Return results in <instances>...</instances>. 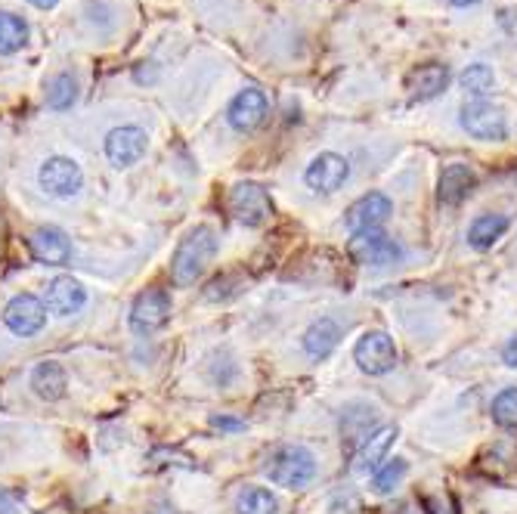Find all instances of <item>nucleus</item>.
Segmentation results:
<instances>
[{
	"label": "nucleus",
	"mask_w": 517,
	"mask_h": 514,
	"mask_svg": "<svg viewBox=\"0 0 517 514\" xmlns=\"http://www.w3.org/2000/svg\"><path fill=\"white\" fill-rule=\"evenodd\" d=\"M449 69L440 62H428V66H418L406 75V90L412 100H434L449 87Z\"/></svg>",
	"instance_id": "nucleus-17"
},
{
	"label": "nucleus",
	"mask_w": 517,
	"mask_h": 514,
	"mask_svg": "<svg viewBox=\"0 0 517 514\" xmlns=\"http://www.w3.org/2000/svg\"><path fill=\"white\" fill-rule=\"evenodd\" d=\"M493 422L505 431H517V388H505L493 400Z\"/></svg>",
	"instance_id": "nucleus-27"
},
{
	"label": "nucleus",
	"mask_w": 517,
	"mask_h": 514,
	"mask_svg": "<svg viewBox=\"0 0 517 514\" xmlns=\"http://www.w3.org/2000/svg\"><path fill=\"white\" fill-rule=\"evenodd\" d=\"M397 440V428L394 425H384L378 431H372L363 446H360V453H357V471H378L384 456H387V449H391V443Z\"/></svg>",
	"instance_id": "nucleus-20"
},
{
	"label": "nucleus",
	"mask_w": 517,
	"mask_h": 514,
	"mask_svg": "<svg viewBox=\"0 0 517 514\" xmlns=\"http://www.w3.org/2000/svg\"><path fill=\"white\" fill-rule=\"evenodd\" d=\"M474 186H477V174L468 165L456 162V165H446L443 168L440 183H437V196H440L443 205L456 208V205H462L471 196Z\"/></svg>",
	"instance_id": "nucleus-16"
},
{
	"label": "nucleus",
	"mask_w": 517,
	"mask_h": 514,
	"mask_svg": "<svg viewBox=\"0 0 517 514\" xmlns=\"http://www.w3.org/2000/svg\"><path fill=\"white\" fill-rule=\"evenodd\" d=\"M391 214H394V202L384 192H366V196H360L347 208L344 223L350 233H366V230H381Z\"/></svg>",
	"instance_id": "nucleus-12"
},
{
	"label": "nucleus",
	"mask_w": 517,
	"mask_h": 514,
	"mask_svg": "<svg viewBox=\"0 0 517 514\" xmlns=\"http://www.w3.org/2000/svg\"><path fill=\"white\" fill-rule=\"evenodd\" d=\"M502 363L511 366V369H517V335L502 347Z\"/></svg>",
	"instance_id": "nucleus-29"
},
{
	"label": "nucleus",
	"mask_w": 517,
	"mask_h": 514,
	"mask_svg": "<svg viewBox=\"0 0 517 514\" xmlns=\"http://www.w3.org/2000/svg\"><path fill=\"white\" fill-rule=\"evenodd\" d=\"M211 428H217V431H245V422L242 419H233V415H211Z\"/></svg>",
	"instance_id": "nucleus-28"
},
{
	"label": "nucleus",
	"mask_w": 517,
	"mask_h": 514,
	"mask_svg": "<svg viewBox=\"0 0 517 514\" xmlns=\"http://www.w3.org/2000/svg\"><path fill=\"white\" fill-rule=\"evenodd\" d=\"M459 84H462V90H465L468 96H474V100H483V96L493 93L496 75H493V69L487 66V62H474V66H468V69L462 72Z\"/></svg>",
	"instance_id": "nucleus-25"
},
{
	"label": "nucleus",
	"mask_w": 517,
	"mask_h": 514,
	"mask_svg": "<svg viewBox=\"0 0 517 514\" xmlns=\"http://www.w3.org/2000/svg\"><path fill=\"white\" fill-rule=\"evenodd\" d=\"M174 301L165 288H146L131 304V329L134 335H152L161 326H168Z\"/></svg>",
	"instance_id": "nucleus-8"
},
{
	"label": "nucleus",
	"mask_w": 517,
	"mask_h": 514,
	"mask_svg": "<svg viewBox=\"0 0 517 514\" xmlns=\"http://www.w3.org/2000/svg\"><path fill=\"white\" fill-rule=\"evenodd\" d=\"M28 4L38 7V10H53V7L59 4V0H28Z\"/></svg>",
	"instance_id": "nucleus-31"
},
{
	"label": "nucleus",
	"mask_w": 517,
	"mask_h": 514,
	"mask_svg": "<svg viewBox=\"0 0 517 514\" xmlns=\"http://www.w3.org/2000/svg\"><path fill=\"white\" fill-rule=\"evenodd\" d=\"M31 391H35L47 403H56V400L66 397L69 375H66V369H62V363L44 360V363H38L35 369H31Z\"/></svg>",
	"instance_id": "nucleus-18"
},
{
	"label": "nucleus",
	"mask_w": 517,
	"mask_h": 514,
	"mask_svg": "<svg viewBox=\"0 0 517 514\" xmlns=\"http://www.w3.org/2000/svg\"><path fill=\"white\" fill-rule=\"evenodd\" d=\"M338 341H341V329H338L335 319H329V316L316 319V323L301 338L304 353H307L310 360H329L332 353H335V347H338Z\"/></svg>",
	"instance_id": "nucleus-19"
},
{
	"label": "nucleus",
	"mask_w": 517,
	"mask_h": 514,
	"mask_svg": "<svg viewBox=\"0 0 517 514\" xmlns=\"http://www.w3.org/2000/svg\"><path fill=\"white\" fill-rule=\"evenodd\" d=\"M44 304L56 316H75L87 307V288L75 276H56L47 282Z\"/></svg>",
	"instance_id": "nucleus-15"
},
{
	"label": "nucleus",
	"mask_w": 517,
	"mask_h": 514,
	"mask_svg": "<svg viewBox=\"0 0 517 514\" xmlns=\"http://www.w3.org/2000/svg\"><path fill=\"white\" fill-rule=\"evenodd\" d=\"M350 177V162L338 152H319L304 171V183L313 192H338Z\"/></svg>",
	"instance_id": "nucleus-13"
},
{
	"label": "nucleus",
	"mask_w": 517,
	"mask_h": 514,
	"mask_svg": "<svg viewBox=\"0 0 517 514\" xmlns=\"http://www.w3.org/2000/svg\"><path fill=\"white\" fill-rule=\"evenodd\" d=\"M4 326L16 335V338H35L47 329V304L31 295H13L10 304L4 307Z\"/></svg>",
	"instance_id": "nucleus-6"
},
{
	"label": "nucleus",
	"mask_w": 517,
	"mask_h": 514,
	"mask_svg": "<svg viewBox=\"0 0 517 514\" xmlns=\"http://www.w3.org/2000/svg\"><path fill=\"white\" fill-rule=\"evenodd\" d=\"M508 233V217L505 214H480L468 227V245L477 251L493 248Z\"/></svg>",
	"instance_id": "nucleus-21"
},
{
	"label": "nucleus",
	"mask_w": 517,
	"mask_h": 514,
	"mask_svg": "<svg viewBox=\"0 0 517 514\" xmlns=\"http://www.w3.org/2000/svg\"><path fill=\"white\" fill-rule=\"evenodd\" d=\"M103 149H106V158H109L112 168H118V171L134 168L149 149V134L137 124H121V127H115V131L106 134Z\"/></svg>",
	"instance_id": "nucleus-10"
},
{
	"label": "nucleus",
	"mask_w": 517,
	"mask_h": 514,
	"mask_svg": "<svg viewBox=\"0 0 517 514\" xmlns=\"http://www.w3.org/2000/svg\"><path fill=\"white\" fill-rule=\"evenodd\" d=\"M16 511H19L16 499L7 490H0V514H16Z\"/></svg>",
	"instance_id": "nucleus-30"
},
{
	"label": "nucleus",
	"mask_w": 517,
	"mask_h": 514,
	"mask_svg": "<svg viewBox=\"0 0 517 514\" xmlns=\"http://www.w3.org/2000/svg\"><path fill=\"white\" fill-rule=\"evenodd\" d=\"M38 186L53 199H75L84 186V171L69 155H50L38 168Z\"/></svg>",
	"instance_id": "nucleus-4"
},
{
	"label": "nucleus",
	"mask_w": 517,
	"mask_h": 514,
	"mask_svg": "<svg viewBox=\"0 0 517 514\" xmlns=\"http://www.w3.org/2000/svg\"><path fill=\"white\" fill-rule=\"evenodd\" d=\"M264 471L276 487L304 490L316 477V456L307 446H279Z\"/></svg>",
	"instance_id": "nucleus-2"
},
{
	"label": "nucleus",
	"mask_w": 517,
	"mask_h": 514,
	"mask_svg": "<svg viewBox=\"0 0 517 514\" xmlns=\"http://www.w3.org/2000/svg\"><path fill=\"white\" fill-rule=\"evenodd\" d=\"M406 474H409V462H406V459H394V462H387L384 468L375 471L372 487H375L378 496H387V493H394V490L403 484Z\"/></svg>",
	"instance_id": "nucleus-26"
},
{
	"label": "nucleus",
	"mask_w": 517,
	"mask_h": 514,
	"mask_svg": "<svg viewBox=\"0 0 517 514\" xmlns=\"http://www.w3.org/2000/svg\"><path fill=\"white\" fill-rule=\"evenodd\" d=\"M347 254L353 264L360 267H394L403 261V245L387 236L384 230H366V233H350Z\"/></svg>",
	"instance_id": "nucleus-3"
},
{
	"label": "nucleus",
	"mask_w": 517,
	"mask_h": 514,
	"mask_svg": "<svg viewBox=\"0 0 517 514\" xmlns=\"http://www.w3.org/2000/svg\"><path fill=\"white\" fill-rule=\"evenodd\" d=\"M28 248L44 267H66L72 261V239L59 227H38L28 236Z\"/></svg>",
	"instance_id": "nucleus-14"
},
{
	"label": "nucleus",
	"mask_w": 517,
	"mask_h": 514,
	"mask_svg": "<svg viewBox=\"0 0 517 514\" xmlns=\"http://www.w3.org/2000/svg\"><path fill=\"white\" fill-rule=\"evenodd\" d=\"M78 103V81L72 72H59L50 84H47V106L53 112H66Z\"/></svg>",
	"instance_id": "nucleus-23"
},
{
	"label": "nucleus",
	"mask_w": 517,
	"mask_h": 514,
	"mask_svg": "<svg viewBox=\"0 0 517 514\" xmlns=\"http://www.w3.org/2000/svg\"><path fill=\"white\" fill-rule=\"evenodd\" d=\"M230 211L233 217L242 223V227H264V223L273 217V202L267 196V189L261 183H236L230 189Z\"/></svg>",
	"instance_id": "nucleus-7"
},
{
	"label": "nucleus",
	"mask_w": 517,
	"mask_h": 514,
	"mask_svg": "<svg viewBox=\"0 0 517 514\" xmlns=\"http://www.w3.org/2000/svg\"><path fill=\"white\" fill-rule=\"evenodd\" d=\"M462 127L474 137V140H483V143H502L508 137V121H505V112L490 106L487 100H471L462 106V115H459Z\"/></svg>",
	"instance_id": "nucleus-9"
},
{
	"label": "nucleus",
	"mask_w": 517,
	"mask_h": 514,
	"mask_svg": "<svg viewBox=\"0 0 517 514\" xmlns=\"http://www.w3.org/2000/svg\"><path fill=\"white\" fill-rule=\"evenodd\" d=\"M452 7H474V4H480V0H449Z\"/></svg>",
	"instance_id": "nucleus-32"
},
{
	"label": "nucleus",
	"mask_w": 517,
	"mask_h": 514,
	"mask_svg": "<svg viewBox=\"0 0 517 514\" xmlns=\"http://www.w3.org/2000/svg\"><path fill=\"white\" fill-rule=\"evenodd\" d=\"M236 514H279V502L267 487H245L236 496Z\"/></svg>",
	"instance_id": "nucleus-24"
},
{
	"label": "nucleus",
	"mask_w": 517,
	"mask_h": 514,
	"mask_svg": "<svg viewBox=\"0 0 517 514\" xmlns=\"http://www.w3.org/2000/svg\"><path fill=\"white\" fill-rule=\"evenodd\" d=\"M267 96L257 87H245L233 96V103L226 106V124L239 134H254L257 127L267 121Z\"/></svg>",
	"instance_id": "nucleus-11"
},
{
	"label": "nucleus",
	"mask_w": 517,
	"mask_h": 514,
	"mask_svg": "<svg viewBox=\"0 0 517 514\" xmlns=\"http://www.w3.org/2000/svg\"><path fill=\"white\" fill-rule=\"evenodd\" d=\"M353 360L366 375H387L397 366V344L381 329L363 332L357 344H353Z\"/></svg>",
	"instance_id": "nucleus-5"
},
{
	"label": "nucleus",
	"mask_w": 517,
	"mask_h": 514,
	"mask_svg": "<svg viewBox=\"0 0 517 514\" xmlns=\"http://www.w3.org/2000/svg\"><path fill=\"white\" fill-rule=\"evenodd\" d=\"M31 28L16 13H0V56H13L28 44Z\"/></svg>",
	"instance_id": "nucleus-22"
},
{
	"label": "nucleus",
	"mask_w": 517,
	"mask_h": 514,
	"mask_svg": "<svg viewBox=\"0 0 517 514\" xmlns=\"http://www.w3.org/2000/svg\"><path fill=\"white\" fill-rule=\"evenodd\" d=\"M220 242H217V233L208 227V223H199V227H192L174 248L171 254V282L177 288H189L196 285L208 264L214 261Z\"/></svg>",
	"instance_id": "nucleus-1"
}]
</instances>
